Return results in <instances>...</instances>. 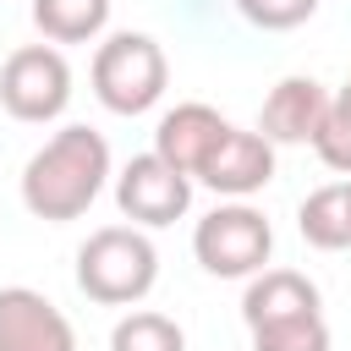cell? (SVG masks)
Here are the masks:
<instances>
[{"label":"cell","instance_id":"cell-9","mask_svg":"<svg viewBox=\"0 0 351 351\" xmlns=\"http://www.w3.org/2000/svg\"><path fill=\"white\" fill-rule=\"evenodd\" d=\"M324 110H329V88L318 77H280L258 110V132L274 143V148H296V143H313L318 126H324Z\"/></svg>","mask_w":351,"mask_h":351},{"label":"cell","instance_id":"cell-14","mask_svg":"<svg viewBox=\"0 0 351 351\" xmlns=\"http://www.w3.org/2000/svg\"><path fill=\"white\" fill-rule=\"evenodd\" d=\"M110 351H186V329L154 307H132L110 329Z\"/></svg>","mask_w":351,"mask_h":351},{"label":"cell","instance_id":"cell-4","mask_svg":"<svg viewBox=\"0 0 351 351\" xmlns=\"http://www.w3.org/2000/svg\"><path fill=\"white\" fill-rule=\"evenodd\" d=\"M192 252H197V263H203L214 280H252L258 269H269L274 230H269V219H263L247 197H230V203H219L214 214L197 219Z\"/></svg>","mask_w":351,"mask_h":351},{"label":"cell","instance_id":"cell-15","mask_svg":"<svg viewBox=\"0 0 351 351\" xmlns=\"http://www.w3.org/2000/svg\"><path fill=\"white\" fill-rule=\"evenodd\" d=\"M247 335H252V351H329L324 307L291 313V318H274V324H258V329H247Z\"/></svg>","mask_w":351,"mask_h":351},{"label":"cell","instance_id":"cell-6","mask_svg":"<svg viewBox=\"0 0 351 351\" xmlns=\"http://www.w3.org/2000/svg\"><path fill=\"white\" fill-rule=\"evenodd\" d=\"M115 203H121V214L132 225L165 230V225H176L192 208V176L176 170L170 159H159L154 148L148 154H132L126 170L115 176Z\"/></svg>","mask_w":351,"mask_h":351},{"label":"cell","instance_id":"cell-11","mask_svg":"<svg viewBox=\"0 0 351 351\" xmlns=\"http://www.w3.org/2000/svg\"><path fill=\"white\" fill-rule=\"evenodd\" d=\"M318 307V285L296 269H258L241 291V318L247 329L258 324H274V318H291V313H313Z\"/></svg>","mask_w":351,"mask_h":351},{"label":"cell","instance_id":"cell-3","mask_svg":"<svg viewBox=\"0 0 351 351\" xmlns=\"http://www.w3.org/2000/svg\"><path fill=\"white\" fill-rule=\"evenodd\" d=\"M170 60L148 33H110L93 49V93L110 115H143L165 99Z\"/></svg>","mask_w":351,"mask_h":351},{"label":"cell","instance_id":"cell-8","mask_svg":"<svg viewBox=\"0 0 351 351\" xmlns=\"http://www.w3.org/2000/svg\"><path fill=\"white\" fill-rule=\"evenodd\" d=\"M197 181L219 197H252L274 181V143L263 132H247V126H230L219 137V148L208 154V165L197 170Z\"/></svg>","mask_w":351,"mask_h":351},{"label":"cell","instance_id":"cell-7","mask_svg":"<svg viewBox=\"0 0 351 351\" xmlns=\"http://www.w3.org/2000/svg\"><path fill=\"white\" fill-rule=\"evenodd\" d=\"M0 351H77V329L44 291L0 285Z\"/></svg>","mask_w":351,"mask_h":351},{"label":"cell","instance_id":"cell-17","mask_svg":"<svg viewBox=\"0 0 351 351\" xmlns=\"http://www.w3.org/2000/svg\"><path fill=\"white\" fill-rule=\"evenodd\" d=\"M236 11L263 33H291L318 11V0H236Z\"/></svg>","mask_w":351,"mask_h":351},{"label":"cell","instance_id":"cell-12","mask_svg":"<svg viewBox=\"0 0 351 351\" xmlns=\"http://www.w3.org/2000/svg\"><path fill=\"white\" fill-rule=\"evenodd\" d=\"M296 230L318 252H351V181L313 186L296 208Z\"/></svg>","mask_w":351,"mask_h":351},{"label":"cell","instance_id":"cell-16","mask_svg":"<svg viewBox=\"0 0 351 351\" xmlns=\"http://www.w3.org/2000/svg\"><path fill=\"white\" fill-rule=\"evenodd\" d=\"M313 154H318L329 170L351 176V82H346L340 93H329V110H324V126H318V137H313Z\"/></svg>","mask_w":351,"mask_h":351},{"label":"cell","instance_id":"cell-2","mask_svg":"<svg viewBox=\"0 0 351 351\" xmlns=\"http://www.w3.org/2000/svg\"><path fill=\"white\" fill-rule=\"evenodd\" d=\"M159 285V247L143 225H104L77 247V291L99 307H137Z\"/></svg>","mask_w":351,"mask_h":351},{"label":"cell","instance_id":"cell-5","mask_svg":"<svg viewBox=\"0 0 351 351\" xmlns=\"http://www.w3.org/2000/svg\"><path fill=\"white\" fill-rule=\"evenodd\" d=\"M0 104L11 121H27V126H44V121H60L66 104H71V66L55 44H22L5 55L0 66Z\"/></svg>","mask_w":351,"mask_h":351},{"label":"cell","instance_id":"cell-13","mask_svg":"<svg viewBox=\"0 0 351 351\" xmlns=\"http://www.w3.org/2000/svg\"><path fill=\"white\" fill-rule=\"evenodd\" d=\"M33 27L49 44H93L110 27V0H33Z\"/></svg>","mask_w":351,"mask_h":351},{"label":"cell","instance_id":"cell-1","mask_svg":"<svg viewBox=\"0 0 351 351\" xmlns=\"http://www.w3.org/2000/svg\"><path fill=\"white\" fill-rule=\"evenodd\" d=\"M104 181H110V143L93 126H60L22 165V208L33 219L66 225L99 203Z\"/></svg>","mask_w":351,"mask_h":351},{"label":"cell","instance_id":"cell-10","mask_svg":"<svg viewBox=\"0 0 351 351\" xmlns=\"http://www.w3.org/2000/svg\"><path fill=\"white\" fill-rule=\"evenodd\" d=\"M225 132H230V121H225L214 104L186 99V104H176V110L159 115V126H154V154L170 159L176 170H186V176L197 181V170L208 165V154L219 148Z\"/></svg>","mask_w":351,"mask_h":351}]
</instances>
